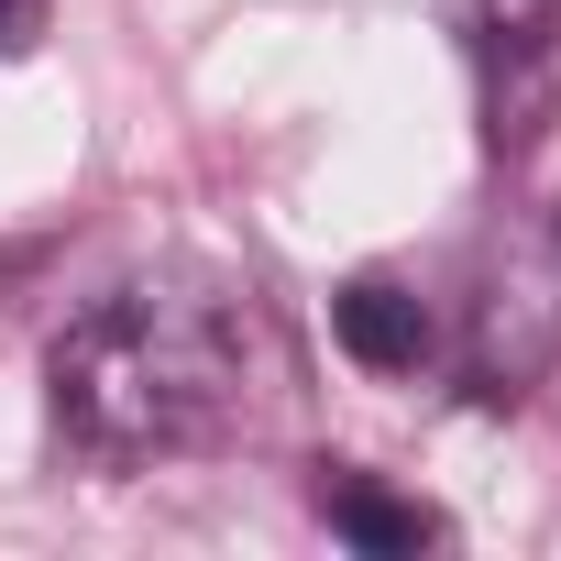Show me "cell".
<instances>
[{
	"instance_id": "4",
	"label": "cell",
	"mask_w": 561,
	"mask_h": 561,
	"mask_svg": "<svg viewBox=\"0 0 561 561\" xmlns=\"http://www.w3.org/2000/svg\"><path fill=\"white\" fill-rule=\"evenodd\" d=\"M320 517H331V539H353V550H440V539H451L430 495H397V484H375V473H353V462L320 473Z\"/></svg>"
},
{
	"instance_id": "3",
	"label": "cell",
	"mask_w": 561,
	"mask_h": 561,
	"mask_svg": "<svg viewBox=\"0 0 561 561\" xmlns=\"http://www.w3.org/2000/svg\"><path fill=\"white\" fill-rule=\"evenodd\" d=\"M331 342L364 375H419L440 353V320H430V298L408 287V275H353V287L331 298Z\"/></svg>"
},
{
	"instance_id": "1",
	"label": "cell",
	"mask_w": 561,
	"mask_h": 561,
	"mask_svg": "<svg viewBox=\"0 0 561 561\" xmlns=\"http://www.w3.org/2000/svg\"><path fill=\"white\" fill-rule=\"evenodd\" d=\"M275 375V331L253 309V287L231 275H133V287L89 298L56 353H45V386H56V430L89 451V462H176V451H209L242 430L253 386Z\"/></svg>"
},
{
	"instance_id": "2",
	"label": "cell",
	"mask_w": 561,
	"mask_h": 561,
	"mask_svg": "<svg viewBox=\"0 0 561 561\" xmlns=\"http://www.w3.org/2000/svg\"><path fill=\"white\" fill-rule=\"evenodd\" d=\"M462 364L484 397H528L561 364V209H517L484 242L473 275V320H462Z\"/></svg>"
},
{
	"instance_id": "6",
	"label": "cell",
	"mask_w": 561,
	"mask_h": 561,
	"mask_svg": "<svg viewBox=\"0 0 561 561\" xmlns=\"http://www.w3.org/2000/svg\"><path fill=\"white\" fill-rule=\"evenodd\" d=\"M45 23H56V0H0V67L34 56V45H45Z\"/></svg>"
},
{
	"instance_id": "5",
	"label": "cell",
	"mask_w": 561,
	"mask_h": 561,
	"mask_svg": "<svg viewBox=\"0 0 561 561\" xmlns=\"http://www.w3.org/2000/svg\"><path fill=\"white\" fill-rule=\"evenodd\" d=\"M473 34H484L506 67H539L550 34H561V0H473Z\"/></svg>"
}]
</instances>
